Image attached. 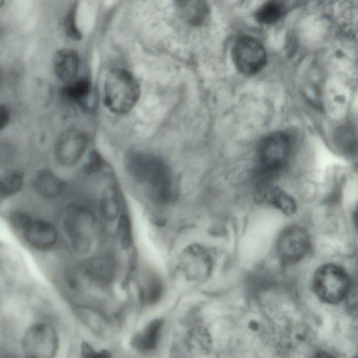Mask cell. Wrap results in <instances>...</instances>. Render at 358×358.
Wrapping results in <instances>:
<instances>
[{
    "label": "cell",
    "instance_id": "obj_10",
    "mask_svg": "<svg viewBox=\"0 0 358 358\" xmlns=\"http://www.w3.org/2000/svg\"><path fill=\"white\" fill-rule=\"evenodd\" d=\"M255 197L259 202L271 205L287 215H292L296 209L294 199L271 182H257Z\"/></svg>",
    "mask_w": 358,
    "mask_h": 358
},
{
    "label": "cell",
    "instance_id": "obj_30",
    "mask_svg": "<svg viewBox=\"0 0 358 358\" xmlns=\"http://www.w3.org/2000/svg\"><path fill=\"white\" fill-rule=\"evenodd\" d=\"M355 224H356V227H357V228L358 229V211H357V213L355 215Z\"/></svg>",
    "mask_w": 358,
    "mask_h": 358
},
{
    "label": "cell",
    "instance_id": "obj_9",
    "mask_svg": "<svg viewBox=\"0 0 358 358\" xmlns=\"http://www.w3.org/2000/svg\"><path fill=\"white\" fill-rule=\"evenodd\" d=\"M89 143V136L84 131L70 129L57 138L55 153L58 162L64 166L76 164L83 157Z\"/></svg>",
    "mask_w": 358,
    "mask_h": 358
},
{
    "label": "cell",
    "instance_id": "obj_22",
    "mask_svg": "<svg viewBox=\"0 0 358 358\" xmlns=\"http://www.w3.org/2000/svg\"><path fill=\"white\" fill-rule=\"evenodd\" d=\"M77 4L73 3L69 8L64 18V27L66 34L73 40H80L82 34L76 23Z\"/></svg>",
    "mask_w": 358,
    "mask_h": 358
},
{
    "label": "cell",
    "instance_id": "obj_4",
    "mask_svg": "<svg viewBox=\"0 0 358 358\" xmlns=\"http://www.w3.org/2000/svg\"><path fill=\"white\" fill-rule=\"evenodd\" d=\"M291 151L289 136L272 133L260 142L257 149V182H270L286 166Z\"/></svg>",
    "mask_w": 358,
    "mask_h": 358
},
{
    "label": "cell",
    "instance_id": "obj_17",
    "mask_svg": "<svg viewBox=\"0 0 358 358\" xmlns=\"http://www.w3.org/2000/svg\"><path fill=\"white\" fill-rule=\"evenodd\" d=\"M180 12L184 20L192 25L203 23L208 14V7L203 1H182L179 4Z\"/></svg>",
    "mask_w": 358,
    "mask_h": 358
},
{
    "label": "cell",
    "instance_id": "obj_21",
    "mask_svg": "<svg viewBox=\"0 0 358 358\" xmlns=\"http://www.w3.org/2000/svg\"><path fill=\"white\" fill-rule=\"evenodd\" d=\"M23 173L14 170L6 173L1 178L0 192L1 196H8L17 193L23 184Z\"/></svg>",
    "mask_w": 358,
    "mask_h": 358
},
{
    "label": "cell",
    "instance_id": "obj_12",
    "mask_svg": "<svg viewBox=\"0 0 358 358\" xmlns=\"http://www.w3.org/2000/svg\"><path fill=\"white\" fill-rule=\"evenodd\" d=\"M80 66V57L71 48L59 50L53 58L54 71L57 78L65 85L76 80Z\"/></svg>",
    "mask_w": 358,
    "mask_h": 358
},
{
    "label": "cell",
    "instance_id": "obj_3",
    "mask_svg": "<svg viewBox=\"0 0 358 358\" xmlns=\"http://www.w3.org/2000/svg\"><path fill=\"white\" fill-rule=\"evenodd\" d=\"M63 226L76 255H87L94 248L98 237V224L90 210L80 206H69L64 213Z\"/></svg>",
    "mask_w": 358,
    "mask_h": 358
},
{
    "label": "cell",
    "instance_id": "obj_8",
    "mask_svg": "<svg viewBox=\"0 0 358 358\" xmlns=\"http://www.w3.org/2000/svg\"><path fill=\"white\" fill-rule=\"evenodd\" d=\"M232 55L238 70L247 76L258 73L266 63V53L262 44L256 38L248 36L236 40Z\"/></svg>",
    "mask_w": 358,
    "mask_h": 358
},
{
    "label": "cell",
    "instance_id": "obj_5",
    "mask_svg": "<svg viewBox=\"0 0 358 358\" xmlns=\"http://www.w3.org/2000/svg\"><path fill=\"white\" fill-rule=\"evenodd\" d=\"M317 296L329 304L340 303L348 296L350 279L344 269L338 265L327 264L315 271L313 280Z\"/></svg>",
    "mask_w": 358,
    "mask_h": 358
},
{
    "label": "cell",
    "instance_id": "obj_29",
    "mask_svg": "<svg viewBox=\"0 0 358 358\" xmlns=\"http://www.w3.org/2000/svg\"><path fill=\"white\" fill-rule=\"evenodd\" d=\"M313 358H335L332 355L326 352H320L316 353Z\"/></svg>",
    "mask_w": 358,
    "mask_h": 358
},
{
    "label": "cell",
    "instance_id": "obj_15",
    "mask_svg": "<svg viewBox=\"0 0 358 358\" xmlns=\"http://www.w3.org/2000/svg\"><path fill=\"white\" fill-rule=\"evenodd\" d=\"M161 326V322L158 320L150 322L133 336L131 345L140 352L151 350L157 343Z\"/></svg>",
    "mask_w": 358,
    "mask_h": 358
},
{
    "label": "cell",
    "instance_id": "obj_28",
    "mask_svg": "<svg viewBox=\"0 0 358 358\" xmlns=\"http://www.w3.org/2000/svg\"><path fill=\"white\" fill-rule=\"evenodd\" d=\"M1 120H0V124H1V129H3L4 127H6V125L8 123L10 116L9 113L6 107L1 105Z\"/></svg>",
    "mask_w": 358,
    "mask_h": 358
},
{
    "label": "cell",
    "instance_id": "obj_19",
    "mask_svg": "<svg viewBox=\"0 0 358 358\" xmlns=\"http://www.w3.org/2000/svg\"><path fill=\"white\" fill-rule=\"evenodd\" d=\"M87 275L100 282H108L113 276V263L107 258H100L92 262L87 268Z\"/></svg>",
    "mask_w": 358,
    "mask_h": 358
},
{
    "label": "cell",
    "instance_id": "obj_24",
    "mask_svg": "<svg viewBox=\"0 0 358 358\" xmlns=\"http://www.w3.org/2000/svg\"><path fill=\"white\" fill-rule=\"evenodd\" d=\"M118 234L122 247L128 248L131 243V229L129 219L126 215L119 219Z\"/></svg>",
    "mask_w": 358,
    "mask_h": 358
},
{
    "label": "cell",
    "instance_id": "obj_14",
    "mask_svg": "<svg viewBox=\"0 0 358 358\" xmlns=\"http://www.w3.org/2000/svg\"><path fill=\"white\" fill-rule=\"evenodd\" d=\"M32 185L34 190L41 196L55 198L64 189V182L48 170H41L34 177Z\"/></svg>",
    "mask_w": 358,
    "mask_h": 358
},
{
    "label": "cell",
    "instance_id": "obj_1",
    "mask_svg": "<svg viewBox=\"0 0 358 358\" xmlns=\"http://www.w3.org/2000/svg\"><path fill=\"white\" fill-rule=\"evenodd\" d=\"M126 169L155 202L164 203L173 195L171 171L163 160L151 154L133 152L126 157Z\"/></svg>",
    "mask_w": 358,
    "mask_h": 358
},
{
    "label": "cell",
    "instance_id": "obj_16",
    "mask_svg": "<svg viewBox=\"0 0 358 358\" xmlns=\"http://www.w3.org/2000/svg\"><path fill=\"white\" fill-rule=\"evenodd\" d=\"M100 212L103 217L108 221H113L119 214L120 202L116 189L106 186L102 191L99 202Z\"/></svg>",
    "mask_w": 358,
    "mask_h": 358
},
{
    "label": "cell",
    "instance_id": "obj_27",
    "mask_svg": "<svg viewBox=\"0 0 358 358\" xmlns=\"http://www.w3.org/2000/svg\"><path fill=\"white\" fill-rule=\"evenodd\" d=\"M12 224L17 228H26L31 220L29 215L22 213H15L10 216Z\"/></svg>",
    "mask_w": 358,
    "mask_h": 358
},
{
    "label": "cell",
    "instance_id": "obj_11",
    "mask_svg": "<svg viewBox=\"0 0 358 358\" xmlns=\"http://www.w3.org/2000/svg\"><path fill=\"white\" fill-rule=\"evenodd\" d=\"M24 229L26 241L36 249L48 250L55 245L57 242V231L54 226L47 221L31 220Z\"/></svg>",
    "mask_w": 358,
    "mask_h": 358
},
{
    "label": "cell",
    "instance_id": "obj_23",
    "mask_svg": "<svg viewBox=\"0 0 358 358\" xmlns=\"http://www.w3.org/2000/svg\"><path fill=\"white\" fill-rule=\"evenodd\" d=\"M162 285L156 277L150 278L142 289V298L145 302L152 303L156 301L160 295Z\"/></svg>",
    "mask_w": 358,
    "mask_h": 358
},
{
    "label": "cell",
    "instance_id": "obj_6",
    "mask_svg": "<svg viewBox=\"0 0 358 358\" xmlns=\"http://www.w3.org/2000/svg\"><path fill=\"white\" fill-rule=\"evenodd\" d=\"M59 339L55 328L47 323H36L25 332L22 349L25 358H55Z\"/></svg>",
    "mask_w": 358,
    "mask_h": 358
},
{
    "label": "cell",
    "instance_id": "obj_2",
    "mask_svg": "<svg viewBox=\"0 0 358 358\" xmlns=\"http://www.w3.org/2000/svg\"><path fill=\"white\" fill-rule=\"evenodd\" d=\"M103 92V102L109 110L124 115L137 103L141 88L131 72L124 69H114L106 77Z\"/></svg>",
    "mask_w": 358,
    "mask_h": 358
},
{
    "label": "cell",
    "instance_id": "obj_20",
    "mask_svg": "<svg viewBox=\"0 0 358 358\" xmlns=\"http://www.w3.org/2000/svg\"><path fill=\"white\" fill-rule=\"evenodd\" d=\"M284 6L278 1H268L257 11L255 17L262 24H271L276 22L283 15Z\"/></svg>",
    "mask_w": 358,
    "mask_h": 358
},
{
    "label": "cell",
    "instance_id": "obj_13",
    "mask_svg": "<svg viewBox=\"0 0 358 358\" xmlns=\"http://www.w3.org/2000/svg\"><path fill=\"white\" fill-rule=\"evenodd\" d=\"M182 268L187 273L199 277L208 275L212 267V259L209 254L199 246L187 248L182 257Z\"/></svg>",
    "mask_w": 358,
    "mask_h": 358
},
{
    "label": "cell",
    "instance_id": "obj_25",
    "mask_svg": "<svg viewBox=\"0 0 358 358\" xmlns=\"http://www.w3.org/2000/svg\"><path fill=\"white\" fill-rule=\"evenodd\" d=\"M81 355L83 358H111L108 351L106 350H96L87 343L82 344Z\"/></svg>",
    "mask_w": 358,
    "mask_h": 358
},
{
    "label": "cell",
    "instance_id": "obj_7",
    "mask_svg": "<svg viewBox=\"0 0 358 358\" xmlns=\"http://www.w3.org/2000/svg\"><path fill=\"white\" fill-rule=\"evenodd\" d=\"M310 245L307 231L299 226H290L278 236L276 242V254L284 265L294 264L301 260L308 252Z\"/></svg>",
    "mask_w": 358,
    "mask_h": 358
},
{
    "label": "cell",
    "instance_id": "obj_18",
    "mask_svg": "<svg viewBox=\"0 0 358 358\" xmlns=\"http://www.w3.org/2000/svg\"><path fill=\"white\" fill-rule=\"evenodd\" d=\"M91 87L90 80L81 78L66 85L62 93L68 99L81 103L90 94Z\"/></svg>",
    "mask_w": 358,
    "mask_h": 358
},
{
    "label": "cell",
    "instance_id": "obj_26",
    "mask_svg": "<svg viewBox=\"0 0 358 358\" xmlns=\"http://www.w3.org/2000/svg\"><path fill=\"white\" fill-rule=\"evenodd\" d=\"M103 164L101 156L96 152H92L85 166L86 171L94 173L101 169Z\"/></svg>",
    "mask_w": 358,
    "mask_h": 358
}]
</instances>
